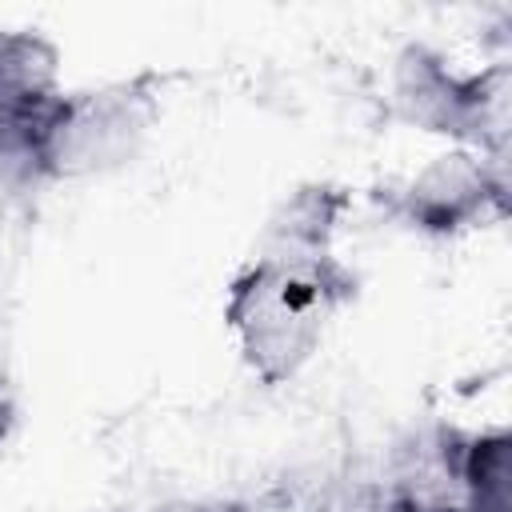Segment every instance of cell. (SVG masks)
I'll return each instance as SVG.
<instances>
[{
    "label": "cell",
    "mask_w": 512,
    "mask_h": 512,
    "mask_svg": "<svg viewBox=\"0 0 512 512\" xmlns=\"http://www.w3.org/2000/svg\"><path fill=\"white\" fill-rule=\"evenodd\" d=\"M356 272L332 252H256L228 284L224 320L264 388L288 384L328 324L356 300Z\"/></svg>",
    "instance_id": "cell-1"
},
{
    "label": "cell",
    "mask_w": 512,
    "mask_h": 512,
    "mask_svg": "<svg viewBox=\"0 0 512 512\" xmlns=\"http://www.w3.org/2000/svg\"><path fill=\"white\" fill-rule=\"evenodd\" d=\"M508 88V60L456 72L436 48L404 44L392 64L396 116L420 132L456 140V148L480 152L496 168H508Z\"/></svg>",
    "instance_id": "cell-2"
},
{
    "label": "cell",
    "mask_w": 512,
    "mask_h": 512,
    "mask_svg": "<svg viewBox=\"0 0 512 512\" xmlns=\"http://www.w3.org/2000/svg\"><path fill=\"white\" fill-rule=\"evenodd\" d=\"M156 108L160 100L148 76L88 92H64L40 144L44 180H80L128 164L140 152Z\"/></svg>",
    "instance_id": "cell-3"
},
{
    "label": "cell",
    "mask_w": 512,
    "mask_h": 512,
    "mask_svg": "<svg viewBox=\"0 0 512 512\" xmlns=\"http://www.w3.org/2000/svg\"><path fill=\"white\" fill-rule=\"evenodd\" d=\"M372 200L424 236H460L468 228H484L488 220H504L508 168H496L480 152L452 148L432 156L404 184L372 192Z\"/></svg>",
    "instance_id": "cell-4"
},
{
    "label": "cell",
    "mask_w": 512,
    "mask_h": 512,
    "mask_svg": "<svg viewBox=\"0 0 512 512\" xmlns=\"http://www.w3.org/2000/svg\"><path fill=\"white\" fill-rule=\"evenodd\" d=\"M60 52L40 32H0V140L36 148L60 108Z\"/></svg>",
    "instance_id": "cell-5"
},
{
    "label": "cell",
    "mask_w": 512,
    "mask_h": 512,
    "mask_svg": "<svg viewBox=\"0 0 512 512\" xmlns=\"http://www.w3.org/2000/svg\"><path fill=\"white\" fill-rule=\"evenodd\" d=\"M352 208L348 188L300 184L268 220L260 252H332V236Z\"/></svg>",
    "instance_id": "cell-6"
},
{
    "label": "cell",
    "mask_w": 512,
    "mask_h": 512,
    "mask_svg": "<svg viewBox=\"0 0 512 512\" xmlns=\"http://www.w3.org/2000/svg\"><path fill=\"white\" fill-rule=\"evenodd\" d=\"M456 480L464 512H512V436L504 428L460 432Z\"/></svg>",
    "instance_id": "cell-7"
},
{
    "label": "cell",
    "mask_w": 512,
    "mask_h": 512,
    "mask_svg": "<svg viewBox=\"0 0 512 512\" xmlns=\"http://www.w3.org/2000/svg\"><path fill=\"white\" fill-rule=\"evenodd\" d=\"M12 424H16V396H12V384L0 376V444L12 436Z\"/></svg>",
    "instance_id": "cell-8"
},
{
    "label": "cell",
    "mask_w": 512,
    "mask_h": 512,
    "mask_svg": "<svg viewBox=\"0 0 512 512\" xmlns=\"http://www.w3.org/2000/svg\"><path fill=\"white\" fill-rule=\"evenodd\" d=\"M152 512H236V504H204V500H172Z\"/></svg>",
    "instance_id": "cell-9"
}]
</instances>
